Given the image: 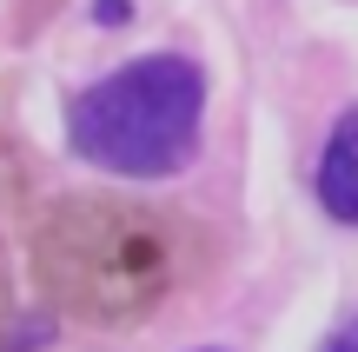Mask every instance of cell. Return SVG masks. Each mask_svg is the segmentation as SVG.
Here are the masks:
<instances>
[{"label": "cell", "instance_id": "4", "mask_svg": "<svg viewBox=\"0 0 358 352\" xmlns=\"http://www.w3.org/2000/svg\"><path fill=\"white\" fill-rule=\"evenodd\" d=\"M325 352H358V313H352L345 326L332 332V339H325Z\"/></svg>", "mask_w": 358, "mask_h": 352}, {"label": "cell", "instance_id": "2", "mask_svg": "<svg viewBox=\"0 0 358 352\" xmlns=\"http://www.w3.org/2000/svg\"><path fill=\"white\" fill-rule=\"evenodd\" d=\"M199 113H206V73L186 53H146L80 93L66 113V140L100 173L166 180L199 146Z\"/></svg>", "mask_w": 358, "mask_h": 352}, {"label": "cell", "instance_id": "5", "mask_svg": "<svg viewBox=\"0 0 358 352\" xmlns=\"http://www.w3.org/2000/svg\"><path fill=\"white\" fill-rule=\"evenodd\" d=\"M93 13H100V27H120V20H127V0H100Z\"/></svg>", "mask_w": 358, "mask_h": 352}, {"label": "cell", "instance_id": "3", "mask_svg": "<svg viewBox=\"0 0 358 352\" xmlns=\"http://www.w3.org/2000/svg\"><path fill=\"white\" fill-rule=\"evenodd\" d=\"M319 206L338 226H358V106H345L319 153Z\"/></svg>", "mask_w": 358, "mask_h": 352}, {"label": "cell", "instance_id": "1", "mask_svg": "<svg viewBox=\"0 0 358 352\" xmlns=\"http://www.w3.org/2000/svg\"><path fill=\"white\" fill-rule=\"evenodd\" d=\"M40 286L93 326H140L192 279V226L133 199H60L34 233Z\"/></svg>", "mask_w": 358, "mask_h": 352}]
</instances>
